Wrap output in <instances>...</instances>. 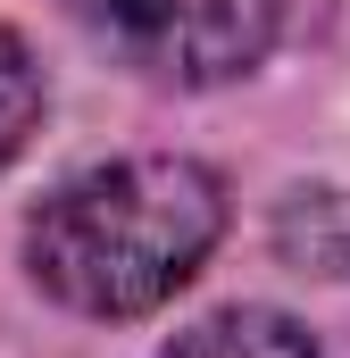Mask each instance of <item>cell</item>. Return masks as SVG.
I'll return each instance as SVG.
<instances>
[{
  "label": "cell",
  "instance_id": "1",
  "mask_svg": "<svg viewBox=\"0 0 350 358\" xmlns=\"http://www.w3.org/2000/svg\"><path fill=\"white\" fill-rule=\"evenodd\" d=\"M225 234V183L183 150L84 167L25 217V275L76 317H150L209 267Z\"/></svg>",
  "mask_w": 350,
  "mask_h": 358
},
{
  "label": "cell",
  "instance_id": "2",
  "mask_svg": "<svg viewBox=\"0 0 350 358\" xmlns=\"http://www.w3.org/2000/svg\"><path fill=\"white\" fill-rule=\"evenodd\" d=\"M67 8L117 67L175 92L251 76L284 25V0H67Z\"/></svg>",
  "mask_w": 350,
  "mask_h": 358
},
{
  "label": "cell",
  "instance_id": "3",
  "mask_svg": "<svg viewBox=\"0 0 350 358\" xmlns=\"http://www.w3.org/2000/svg\"><path fill=\"white\" fill-rule=\"evenodd\" d=\"M159 358H317V342H309L284 308H209V317L183 325Z\"/></svg>",
  "mask_w": 350,
  "mask_h": 358
},
{
  "label": "cell",
  "instance_id": "4",
  "mask_svg": "<svg viewBox=\"0 0 350 358\" xmlns=\"http://www.w3.org/2000/svg\"><path fill=\"white\" fill-rule=\"evenodd\" d=\"M34 125H42V67L0 25V167H17V150L34 142Z\"/></svg>",
  "mask_w": 350,
  "mask_h": 358
}]
</instances>
